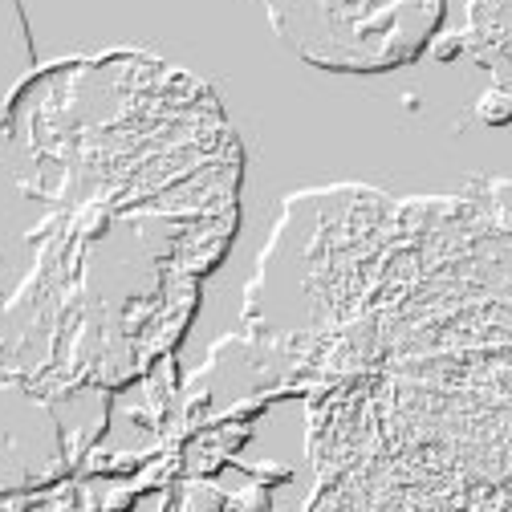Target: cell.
I'll return each instance as SVG.
<instances>
[{
  "mask_svg": "<svg viewBox=\"0 0 512 512\" xmlns=\"http://www.w3.org/2000/svg\"><path fill=\"white\" fill-rule=\"evenodd\" d=\"M472 33L488 57L512 66V0H472Z\"/></svg>",
  "mask_w": 512,
  "mask_h": 512,
  "instance_id": "3",
  "label": "cell"
},
{
  "mask_svg": "<svg viewBox=\"0 0 512 512\" xmlns=\"http://www.w3.org/2000/svg\"><path fill=\"white\" fill-rule=\"evenodd\" d=\"M293 53L322 70L378 74L419 57L443 21V0H269Z\"/></svg>",
  "mask_w": 512,
  "mask_h": 512,
  "instance_id": "2",
  "label": "cell"
},
{
  "mask_svg": "<svg viewBox=\"0 0 512 512\" xmlns=\"http://www.w3.org/2000/svg\"><path fill=\"white\" fill-rule=\"evenodd\" d=\"M326 204L305 326L354 378L313 415V512H512V232L447 200Z\"/></svg>",
  "mask_w": 512,
  "mask_h": 512,
  "instance_id": "1",
  "label": "cell"
}]
</instances>
